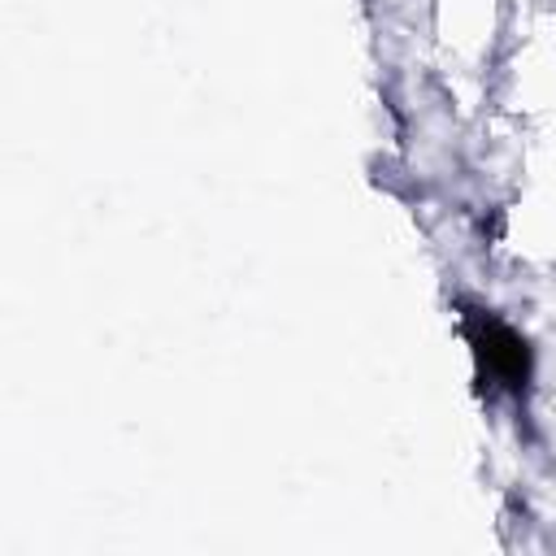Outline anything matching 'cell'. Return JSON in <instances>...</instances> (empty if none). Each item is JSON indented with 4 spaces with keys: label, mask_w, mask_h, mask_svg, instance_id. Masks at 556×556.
I'll use <instances>...</instances> for the list:
<instances>
[{
    "label": "cell",
    "mask_w": 556,
    "mask_h": 556,
    "mask_svg": "<svg viewBox=\"0 0 556 556\" xmlns=\"http://www.w3.org/2000/svg\"><path fill=\"white\" fill-rule=\"evenodd\" d=\"M465 334H469V348H473V361L482 369V378H491V387H504V391H526L530 382V343L508 326L500 321L495 313H469L465 317Z\"/></svg>",
    "instance_id": "cell-1"
}]
</instances>
